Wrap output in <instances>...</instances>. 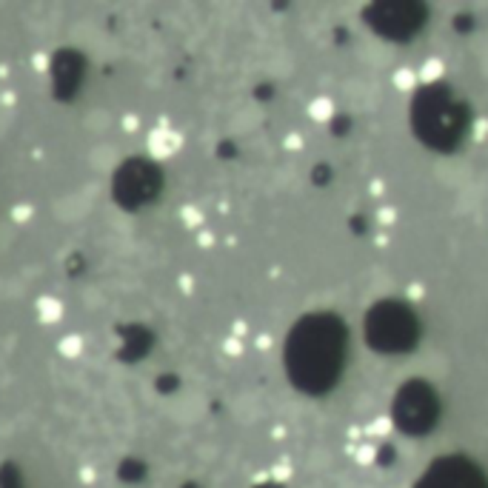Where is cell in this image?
<instances>
[{
    "label": "cell",
    "instance_id": "1",
    "mask_svg": "<svg viewBox=\"0 0 488 488\" xmlns=\"http://www.w3.org/2000/svg\"><path fill=\"white\" fill-rule=\"evenodd\" d=\"M306 114H308V120H315V123H328L331 117H335V100H331V97H315V100L306 106Z\"/></svg>",
    "mask_w": 488,
    "mask_h": 488
},
{
    "label": "cell",
    "instance_id": "2",
    "mask_svg": "<svg viewBox=\"0 0 488 488\" xmlns=\"http://www.w3.org/2000/svg\"><path fill=\"white\" fill-rule=\"evenodd\" d=\"M443 74H445L443 57H425L423 66L417 69V83H437L443 81Z\"/></svg>",
    "mask_w": 488,
    "mask_h": 488
},
{
    "label": "cell",
    "instance_id": "3",
    "mask_svg": "<svg viewBox=\"0 0 488 488\" xmlns=\"http://www.w3.org/2000/svg\"><path fill=\"white\" fill-rule=\"evenodd\" d=\"M392 83H394L397 92H412V89L417 86V72L408 69V66H400V69H394V74H392Z\"/></svg>",
    "mask_w": 488,
    "mask_h": 488
},
{
    "label": "cell",
    "instance_id": "4",
    "mask_svg": "<svg viewBox=\"0 0 488 488\" xmlns=\"http://www.w3.org/2000/svg\"><path fill=\"white\" fill-rule=\"evenodd\" d=\"M365 434H372V437H388V434H392V420H388V417H374L372 423L365 425Z\"/></svg>",
    "mask_w": 488,
    "mask_h": 488
},
{
    "label": "cell",
    "instance_id": "5",
    "mask_svg": "<svg viewBox=\"0 0 488 488\" xmlns=\"http://www.w3.org/2000/svg\"><path fill=\"white\" fill-rule=\"evenodd\" d=\"M397 209L394 206H383V209H377V214H374V220L380 223V226H394L397 223Z\"/></svg>",
    "mask_w": 488,
    "mask_h": 488
},
{
    "label": "cell",
    "instance_id": "6",
    "mask_svg": "<svg viewBox=\"0 0 488 488\" xmlns=\"http://www.w3.org/2000/svg\"><path fill=\"white\" fill-rule=\"evenodd\" d=\"M283 149L286 151H300V149H306V138L300 131H288L283 138Z\"/></svg>",
    "mask_w": 488,
    "mask_h": 488
},
{
    "label": "cell",
    "instance_id": "7",
    "mask_svg": "<svg viewBox=\"0 0 488 488\" xmlns=\"http://www.w3.org/2000/svg\"><path fill=\"white\" fill-rule=\"evenodd\" d=\"M374 457H377V452H374V445H357L354 448V460L360 463V465H368V463H374Z\"/></svg>",
    "mask_w": 488,
    "mask_h": 488
},
{
    "label": "cell",
    "instance_id": "8",
    "mask_svg": "<svg viewBox=\"0 0 488 488\" xmlns=\"http://www.w3.org/2000/svg\"><path fill=\"white\" fill-rule=\"evenodd\" d=\"M226 351H229V354H231V357H237V354H243V346H240L237 340H234V337H231V340H226Z\"/></svg>",
    "mask_w": 488,
    "mask_h": 488
},
{
    "label": "cell",
    "instance_id": "9",
    "mask_svg": "<svg viewBox=\"0 0 488 488\" xmlns=\"http://www.w3.org/2000/svg\"><path fill=\"white\" fill-rule=\"evenodd\" d=\"M368 191H372L374 198H383V191H385V183H383V180H372V183H368Z\"/></svg>",
    "mask_w": 488,
    "mask_h": 488
},
{
    "label": "cell",
    "instance_id": "10",
    "mask_svg": "<svg viewBox=\"0 0 488 488\" xmlns=\"http://www.w3.org/2000/svg\"><path fill=\"white\" fill-rule=\"evenodd\" d=\"M474 134H477V140H482L485 134H488V123H485V120H477V123H474Z\"/></svg>",
    "mask_w": 488,
    "mask_h": 488
},
{
    "label": "cell",
    "instance_id": "11",
    "mask_svg": "<svg viewBox=\"0 0 488 488\" xmlns=\"http://www.w3.org/2000/svg\"><path fill=\"white\" fill-rule=\"evenodd\" d=\"M271 343H275V340H271V335H260V337H257V348H260V351H268Z\"/></svg>",
    "mask_w": 488,
    "mask_h": 488
},
{
    "label": "cell",
    "instance_id": "12",
    "mask_svg": "<svg viewBox=\"0 0 488 488\" xmlns=\"http://www.w3.org/2000/svg\"><path fill=\"white\" fill-rule=\"evenodd\" d=\"M408 297H414V300L423 297V286H420V283H412V286H408Z\"/></svg>",
    "mask_w": 488,
    "mask_h": 488
},
{
    "label": "cell",
    "instance_id": "13",
    "mask_svg": "<svg viewBox=\"0 0 488 488\" xmlns=\"http://www.w3.org/2000/svg\"><path fill=\"white\" fill-rule=\"evenodd\" d=\"M275 474H277V477H288V468H286V465H277Z\"/></svg>",
    "mask_w": 488,
    "mask_h": 488
}]
</instances>
